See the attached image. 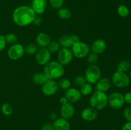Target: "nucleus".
Returning a JSON list of instances; mask_svg holds the SVG:
<instances>
[{
	"label": "nucleus",
	"instance_id": "12",
	"mask_svg": "<svg viewBox=\"0 0 131 130\" xmlns=\"http://www.w3.org/2000/svg\"><path fill=\"white\" fill-rule=\"evenodd\" d=\"M64 96L67 98L68 101L71 103L78 102L82 97V94L79 89L71 87L65 90Z\"/></svg>",
	"mask_w": 131,
	"mask_h": 130
},
{
	"label": "nucleus",
	"instance_id": "37",
	"mask_svg": "<svg viewBox=\"0 0 131 130\" xmlns=\"http://www.w3.org/2000/svg\"><path fill=\"white\" fill-rule=\"evenodd\" d=\"M70 36L72 43V45L74 44H75V43L80 42V38H79V37L78 36V35H76V34H71V35H70Z\"/></svg>",
	"mask_w": 131,
	"mask_h": 130
},
{
	"label": "nucleus",
	"instance_id": "23",
	"mask_svg": "<svg viewBox=\"0 0 131 130\" xmlns=\"http://www.w3.org/2000/svg\"><path fill=\"white\" fill-rule=\"evenodd\" d=\"M131 68V63L127 60H123L117 65V71L121 72H127Z\"/></svg>",
	"mask_w": 131,
	"mask_h": 130
},
{
	"label": "nucleus",
	"instance_id": "28",
	"mask_svg": "<svg viewBox=\"0 0 131 130\" xmlns=\"http://www.w3.org/2000/svg\"><path fill=\"white\" fill-rule=\"evenodd\" d=\"M117 13L122 17H127V16H129L130 11L127 6L124 5H121L118 7Z\"/></svg>",
	"mask_w": 131,
	"mask_h": 130
},
{
	"label": "nucleus",
	"instance_id": "3",
	"mask_svg": "<svg viewBox=\"0 0 131 130\" xmlns=\"http://www.w3.org/2000/svg\"><path fill=\"white\" fill-rule=\"evenodd\" d=\"M89 104L91 107L96 110H101L106 108L108 105V96L106 93L96 90L89 99Z\"/></svg>",
	"mask_w": 131,
	"mask_h": 130
},
{
	"label": "nucleus",
	"instance_id": "6",
	"mask_svg": "<svg viewBox=\"0 0 131 130\" xmlns=\"http://www.w3.org/2000/svg\"><path fill=\"white\" fill-rule=\"evenodd\" d=\"M73 55L77 58H84L86 57L90 51V47L83 42H79L71 47Z\"/></svg>",
	"mask_w": 131,
	"mask_h": 130
},
{
	"label": "nucleus",
	"instance_id": "16",
	"mask_svg": "<svg viewBox=\"0 0 131 130\" xmlns=\"http://www.w3.org/2000/svg\"><path fill=\"white\" fill-rule=\"evenodd\" d=\"M51 41L49 35L44 32H40L36 36V44L40 48H47Z\"/></svg>",
	"mask_w": 131,
	"mask_h": 130
},
{
	"label": "nucleus",
	"instance_id": "11",
	"mask_svg": "<svg viewBox=\"0 0 131 130\" xmlns=\"http://www.w3.org/2000/svg\"><path fill=\"white\" fill-rule=\"evenodd\" d=\"M51 53L47 48H40L35 54V60L40 65L45 66L51 61Z\"/></svg>",
	"mask_w": 131,
	"mask_h": 130
},
{
	"label": "nucleus",
	"instance_id": "32",
	"mask_svg": "<svg viewBox=\"0 0 131 130\" xmlns=\"http://www.w3.org/2000/svg\"><path fill=\"white\" fill-rule=\"evenodd\" d=\"M86 82V81L85 78L82 75H79V76H76L74 80V85L77 87H81Z\"/></svg>",
	"mask_w": 131,
	"mask_h": 130
},
{
	"label": "nucleus",
	"instance_id": "44",
	"mask_svg": "<svg viewBox=\"0 0 131 130\" xmlns=\"http://www.w3.org/2000/svg\"><path fill=\"white\" fill-rule=\"evenodd\" d=\"M130 78L131 79V70H130Z\"/></svg>",
	"mask_w": 131,
	"mask_h": 130
},
{
	"label": "nucleus",
	"instance_id": "29",
	"mask_svg": "<svg viewBox=\"0 0 131 130\" xmlns=\"http://www.w3.org/2000/svg\"><path fill=\"white\" fill-rule=\"evenodd\" d=\"M1 112L5 115H10L13 113V107L11 104L8 103H5L1 106Z\"/></svg>",
	"mask_w": 131,
	"mask_h": 130
},
{
	"label": "nucleus",
	"instance_id": "13",
	"mask_svg": "<svg viewBox=\"0 0 131 130\" xmlns=\"http://www.w3.org/2000/svg\"><path fill=\"white\" fill-rule=\"evenodd\" d=\"M74 113H75V108L72 103L68 102L66 104L61 105L60 108L61 117L67 120H69L74 116Z\"/></svg>",
	"mask_w": 131,
	"mask_h": 130
},
{
	"label": "nucleus",
	"instance_id": "31",
	"mask_svg": "<svg viewBox=\"0 0 131 130\" xmlns=\"http://www.w3.org/2000/svg\"><path fill=\"white\" fill-rule=\"evenodd\" d=\"M98 55L93 52H90L87 56V61L90 64H95L98 61Z\"/></svg>",
	"mask_w": 131,
	"mask_h": 130
},
{
	"label": "nucleus",
	"instance_id": "41",
	"mask_svg": "<svg viewBox=\"0 0 131 130\" xmlns=\"http://www.w3.org/2000/svg\"><path fill=\"white\" fill-rule=\"evenodd\" d=\"M68 102L69 101H68V100L67 99V98L65 97V96H62L60 98V103H61V105H64V104H66V103H68Z\"/></svg>",
	"mask_w": 131,
	"mask_h": 130
},
{
	"label": "nucleus",
	"instance_id": "27",
	"mask_svg": "<svg viewBox=\"0 0 131 130\" xmlns=\"http://www.w3.org/2000/svg\"><path fill=\"white\" fill-rule=\"evenodd\" d=\"M58 87L64 90H66L71 87V82L68 79H61L58 82Z\"/></svg>",
	"mask_w": 131,
	"mask_h": 130
},
{
	"label": "nucleus",
	"instance_id": "8",
	"mask_svg": "<svg viewBox=\"0 0 131 130\" xmlns=\"http://www.w3.org/2000/svg\"><path fill=\"white\" fill-rule=\"evenodd\" d=\"M124 96L122 93L114 92L108 96V105L113 109H120L124 106Z\"/></svg>",
	"mask_w": 131,
	"mask_h": 130
},
{
	"label": "nucleus",
	"instance_id": "1",
	"mask_svg": "<svg viewBox=\"0 0 131 130\" xmlns=\"http://www.w3.org/2000/svg\"><path fill=\"white\" fill-rule=\"evenodd\" d=\"M36 17L35 13L31 6H19L14 10L12 19L18 26L24 27L33 23Z\"/></svg>",
	"mask_w": 131,
	"mask_h": 130
},
{
	"label": "nucleus",
	"instance_id": "4",
	"mask_svg": "<svg viewBox=\"0 0 131 130\" xmlns=\"http://www.w3.org/2000/svg\"><path fill=\"white\" fill-rule=\"evenodd\" d=\"M101 68L97 65L90 64L86 68L84 73V78L86 82L90 84H95L101 78Z\"/></svg>",
	"mask_w": 131,
	"mask_h": 130
},
{
	"label": "nucleus",
	"instance_id": "25",
	"mask_svg": "<svg viewBox=\"0 0 131 130\" xmlns=\"http://www.w3.org/2000/svg\"><path fill=\"white\" fill-rule=\"evenodd\" d=\"M79 90H80L82 96H88L91 94V93L93 90V87H92V84H89L88 82H86L85 84H83Z\"/></svg>",
	"mask_w": 131,
	"mask_h": 130
},
{
	"label": "nucleus",
	"instance_id": "38",
	"mask_svg": "<svg viewBox=\"0 0 131 130\" xmlns=\"http://www.w3.org/2000/svg\"><path fill=\"white\" fill-rule=\"evenodd\" d=\"M124 96V101L125 103H127V104H131V92H128Z\"/></svg>",
	"mask_w": 131,
	"mask_h": 130
},
{
	"label": "nucleus",
	"instance_id": "20",
	"mask_svg": "<svg viewBox=\"0 0 131 130\" xmlns=\"http://www.w3.org/2000/svg\"><path fill=\"white\" fill-rule=\"evenodd\" d=\"M48 79L43 72L36 73L31 77V80L33 84L37 85H42Z\"/></svg>",
	"mask_w": 131,
	"mask_h": 130
},
{
	"label": "nucleus",
	"instance_id": "42",
	"mask_svg": "<svg viewBox=\"0 0 131 130\" xmlns=\"http://www.w3.org/2000/svg\"><path fill=\"white\" fill-rule=\"evenodd\" d=\"M50 118H51V120H52L53 121H55V120L58 118L57 114H56V113H54V112H52V113L50 114Z\"/></svg>",
	"mask_w": 131,
	"mask_h": 130
},
{
	"label": "nucleus",
	"instance_id": "14",
	"mask_svg": "<svg viewBox=\"0 0 131 130\" xmlns=\"http://www.w3.org/2000/svg\"><path fill=\"white\" fill-rule=\"evenodd\" d=\"M106 48H107V43L106 41L103 39H97L92 43L90 50L92 52L98 55L103 53L106 50Z\"/></svg>",
	"mask_w": 131,
	"mask_h": 130
},
{
	"label": "nucleus",
	"instance_id": "36",
	"mask_svg": "<svg viewBox=\"0 0 131 130\" xmlns=\"http://www.w3.org/2000/svg\"><path fill=\"white\" fill-rule=\"evenodd\" d=\"M41 130H54V127L52 124L49 123H46L42 126L41 127Z\"/></svg>",
	"mask_w": 131,
	"mask_h": 130
},
{
	"label": "nucleus",
	"instance_id": "10",
	"mask_svg": "<svg viewBox=\"0 0 131 130\" xmlns=\"http://www.w3.org/2000/svg\"><path fill=\"white\" fill-rule=\"evenodd\" d=\"M58 82L55 80L48 79L43 85H42V92L45 96H51L56 94L58 90Z\"/></svg>",
	"mask_w": 131,
	"mask_h": 130
},
{
	"label": "nucleus",
	"instance_id": "19",
	"mask_svg": "<svg viewBox=\"0 0 131 130\" xmlns=\"http://www.w3.org/2000/svg\"><path fill=\"white\" fill-rule=\"evenodd\" d=\"M111 82L109 79L106 77L101 78L96 83V89L99 91L106 93L111 88Z\"/></svg>",
	"mask_w": 131,
	"mask_h": 130
},
{
	"label": "nucleus",
	"instance_id": "35",
	"mask_svg": "<svg viewBox=\"0 0 131 130\" xmlns=\"http://www.w3.org/2000/svg\"><path fill=\"white\" fill-rule=\"evenodd\" d=\"M6 46V42L5 36L0 34V52H2Z\"/></svg>",
	"mask_w": 131,
	"mask_h": 130
},
{
	"label": "nucleus",
	"instance_id": "7",
	"mask_svg": "<svg viewBox=\"0 0 131 130\" xmlns=\"http://www.w3.org/2000/svg\"><path fill=\"white\" fill-rule=\"evenodd\" d=\"M25 54V48L20 43H15L10 46L7 50L8 57L11 60L16 61L21 58Z\"/></svg>",
	"mask_w": 131,
	"mask_h": 130
},
{
	"label": "nucleus",
	"instance_id": "17",
	"mask_svg": "<svg viewBox=\"0 0 131 130\" xmlns=\"http://www.w3.org/2000/svg\"><path fill=\"white\" fill-rule=\"evenodd\" d=\"M52 125L54 130H71V126L69 120L62 117H58L53 121Z\"/></svg>",
	"mask_w": 131,
	"mask_h": 130
},
{
	"label": "nucleus",
	"instance_id": "18",
	"mask_svg": "<svg viewBox=\"0 0 131 130\" xmlns=\"http://www.w3.org/2000/svg\"><path fill=\"white\" fill-rule=\"evenodd\" d=\"M47 5V0H33L31 7L35 14H42L46 11Z\"/></svg>",
	"mask_w": 131,
	"mask_h": 130
},
{
	"label": "nucleus",
	"instance_id": "9",
	"mask_svg": "<svg viewBox=\"0 0 131 130\" xmlns=\"http://www.w3.org/2000/svg\"><path fill=\"white\" fill-rule=\"evenodd\" d=\"M74 57L72 52L70 48H61L58 52V61L63 66H67L72 62Z\"/></svg>",
	"mask_w": 131,
	"mask_h": 130
},
{
	"label": "nucleus",
	"instance_id": "2",
	"mask_svg": "<svg viewBox=\"0 0 131 130\" xmlns=\"http://www.w3.org/2000/svg\"><path fill=\"white\" fill-rule=\"evenodd\" d=\"M43 72L49 79L56 80L60 79L63 76L65 69L64 66L58 61H49L45 65Z\"/></svg>",
	"mask_w": 131,
	"mask_h": 130
},
{
	"label": "nucleus",
	"instance_id": "22",
	"mask_svg": "<svg viewBox=\"0 0 131 130\" xmlns=\"http://www.w3.org/2000/svg\"><path fill=\"white\" fill-rule=\"evenodd\" d=\"M58 16L61 19L67 20L71 17L72 12L67 8L61 7L58 10Z\"/></svg>",
	"mask_w": 131,
	"mask_h": 130
},
{
	"label": "nucleus",
	"instance_id": "39",
	"mask_svg": "<svg viewBox=\"0 0 131 130\" xmlns=\"http://www.w3.org/2000/svg\"><path fill=\"white\" fill-rule=\"evenodd\" d=\"M33 24H34L35 25H40L42 24V19L41 18L38 17H35L33 21Z\"/></svg>",
	"mask_w": 131,
	"mask_h": 130
},
{
	"label": "nucleus",
	"instance_id": "34",
	"mask_svg": "<svg viewBox=\"0 0 131 130\" xmlns=\"http://www.w3.org/2000/svg\"><path fill=\"white\" fill-rule=\"evenodd\" d=\"M123 115L127 122H131V107H127L124 109Z\"/></svg>",
	"mask_w": 131,
	"mask_h": 130
},
{
	"label": "nucleus",
	"instance_id": "33",
	"mask_svg": "<svg viewBox=\"0 0 131 130\" xmlns=\"http://www.w3.org/2000/svg\"><path fill=\"white\" fill-rule=\"evenodd\" d=\"M51 6L54 9H60L63 5L64 0H49Z\"/></svg>",
	"mask_w": 131,
	"mask_h": 130
},
{
	"label": "nucleus",
	"instance_id": "26",
	"mask_svg": "<svg viewBox=\"0 0 131 130\" xmlns=\"http://www.w3.org/2000/svg\"><path fill=\"white\" fill-rule=\"evenodd\" d=\"M24 48H25V53H26L28 55H30V56L35 55V54L37 53V52L38 50L37 45L33 43L28 44Z\"/></svg>",
	"mask_w": 131,
	"mask_h": 130
},
{
	"label": "nucleus",
	"instance_id": "5",
	"mask_svg": "<svg viewBox=\"0 0 131 130\" xmlns=\"http://www.w3.org/2000/svg\"><path fill=\"white\" fill-rule=\"evenodd\" d=\"M111 82L116 87L119 88L127 87L130 84V77L126 73L116 70L112 75Z\"/></svg>",
	"mask_w": 131,
	"mask_h": 130
},
{
	"label": "nucleus",
	"instance_id": "40",
	"mask_svg": "<svg viewBox=\"0 0 131 130\" xmlns=\"http://www.w3.org/2000/svg\"><path fill=\"white\" fill-rule=\"evenodd\" d=\"M122 130H131V122H127L124 124Z\"/></svg>",
	"mask_w": 131,
	"mask_h": 130
},
{
	"label": "nucleus",
	"instance_id": "43",
	"mask_svg": "<svg viewBox=\"0 0 131 130\" xmlns=\"http://www.w3.org/2000/svg\"><path fill=\"white\" fill-rule=\"evenodd\" d=\"M110 130H117V129H111Z\"/></svg>",
	"mask_w": 131,
	"mask_h": 130
},
{
	"label": "nucleus",
	"instance_id": "15",
	"mask_svg": "<svg viewBox=\"0 0 131 130\" xmlns=\"http://www.w3.org/2000/svg\"><path fill=\"white\" fill-rule=\"evenodd\" d=\"M82 119L86 121H93L97 117V110L92 107H86L81 113Z\"/></svg>",
	"mask_w": 131,
	"mask_h": 130
},
{
	"label": "nucleus",
	"instance_id": "24",
	"mask_svg": "<svg viewBox=\"0 0 131 130\" xmlns=\"http://www.w3.org/2000/svg\"><path fill=\"white\" fill-rule=\"evenodd\" d=\"M47 48L51 54H54L57 53L60 50L61 46L57 41H51Z\"/></svg>",
	"mask_w": 131,
	"mask_h": 130
},
{
	"label": "nucleus",
	"instance_id": "30",
	"mask_svg": "<svg viewBox=\"0 0 131 130\" xmlns=\"http://www.w3.org/2000/svg\"><path fill=\"white\" fill-rule=\"evenodd\" d=\"M5 40H6V43H9V44H15L17 42V36L15 34L13 33H10L6 34L5 36Z\"/></svg>",
	"mask_w": 131,
	"mask_h": 130
},
{
	"label": "nucleus",
	"instance_id": "21",
	"mask_svg": "<svg viewBox=\"0 0 131 130\" xmlns=\"http://www.w3.org/2000/svg\"><path fill=\"white\" fill-rule=\"evenodd\" d=\"M58 42L60 43V46L62 48H70L72 46L70 35L68 34H63L59 38Z\"/></svg>",
	"mask_w": 131,
	"mask_h": 130
}]
</instances>
